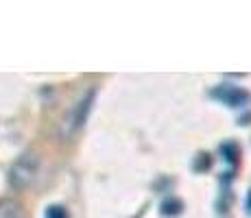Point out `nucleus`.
I'll return each mask as SVG.
<instances>
[{
  "label": "nucleus",
  "mask_w": 251,
  "mask_h": 218,
  "mask_svg": "<svg viewBox=\"0 0 251 218\" xmlns=\"http://www.w3.org/2000/svg\"><path fill=\"white\" fill-rule=\"evenodd\" d=\"M92 98H94V90H88V92H85V96H81V98L72 105V109L66 114L64 122H61V129H59V135L64 140L72 138V135L81 129V124H83L85 116H88V111H90Z\"/></svg>",
  "instance_id": "f257e3e1"
},
{
  "label": "nucleus",
  "mask_w": 251,
  "mask_h": 218,
  "mask_svg": "<svg viewBox=\"0 0 251 218\" xmlns=\"http://www.w3.org/2000/svg\"><path fill=\"white\" fill-rule=\"evenodd\" d=\"M37 174V155L35 153H24L22 157H18V162L9 170V183L16 190H24L26 186H31V181Z\"/></svg>",
  "instance_id": "f03ea898"
},
{
  "label": "nucleus",
  "mask_w": 251,
  "mask_h": 218,
  "mask_svg": "<svg viewBox=\"0 0 251 218\" xmlns=\"http://www.w3.org/2000/svg\"><path fill=\"white\" fill-rule=\"evenodd\" d=\"M0 218H22V210L18 203L11 198H2L0 201Z\"/></svg>",
  "instance_id": "7ed1b4c3"
},
{
  "label": "nucleus",
  "mask_w": 251,
  "mask_h": 218,
  "mask_svg": "<svg viewBox=\"0 0 251 218\" xmlns=\"http://www.w3.org/2000/svg\"><path fill=\"white\" fill-rule=\"evenodd\" d=\"M46 218H68V212H66L64 207H59V205H55V207H48Z\"/></svg>",
  "instance_id": "20e7f679"
}]
</instances>
